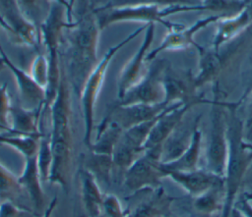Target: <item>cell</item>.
Returning a JSON list of instances; mask_svg holds the SVG:
<instances>
[{
    "instance_id": "1",
    "label": "cell",
    "mask_w": 252,
    "mask_h": 217,
    "mask_svg": "<svg viewBox=\"0 0 252 217\" xmlns=\"http://www.w3.org/2000/svg\"><path fill=\"white\" fill-rule=\"evenodd\" d=\"M63 33L62 58L72 91L80 98L83 87L98 64L100 27L93 0H78L75 22Z\"/></svg>"
},
{
    "instance_id": "2",
    "label": "cell",
    "mask_w": 252,
    "mask_h": 217,
    "mask_svg": "<svg viewBox=\"0 0 252 217\" xmlns=\"http://www.w3.org/2000/svg\"><path fill=\"white\" fill-rule=\"evenodd\" d=\"M72 88L66 74L61 53V74L56 97L51 104L50 144L52 165L48 181L66 190L69 185L73 160V128H72Z\"/></svg>"
},
{
    "instance_id": "3",
    "label": "cell",
    "mask_w": 252,
    "mask_h": 217,
    "mask_svg": "<svg viewBox=\"0 0 252 217\" xmlns=\"http://www.w3.org/2000/svg\"><path fill=\"white\" fill-rule=\"evenodd\" d=\"M237 107L234 103L226 102L227 136H228V159L224 175L225 200L222 208V217H228L232 203L249 164L252 161V150L243 141V125L236 116Z\"/></svg>"
},
{
    "instance_id": "4",
    "label": "cell",
    "mask_w": 252,
    "mask_h": 217,
    "mask_svg": "<svg viewBox=\"0 0 252 217\" xmlns=\"http://www.w3.org/2000/svg\"><path fill=\"white\" fill-rule=\"evenodd\" d=\"M65 17H67L66 7L53 1L49 14L39 28L40 44H43L45 47V56L48 64V81L45 87V107L51 106L59 86L63 29L70 27L72 24L65 20Z\"/></svg>"
},
{
    "instance_id": "5",
    "label": "cell",
    "mask_w": 252,
    "mask_h": 217,
    "mask_svg": "<svg viewBox=\"0 0 252 217\" xmlns=\"http://www.w3.org/2000/svg\"><path fill=\"white\" fill-rule=\"evenodd\" d=\"M252 44V26L219 49L204 47L197 43L199 53L198 73L194 76V85L198 91L210 82L216 81L247 51Z\"/></svg>"
},
{
    "instance_id": "6",
    "label": "cell",
    "mask_w": 252,
    "mask_h": 217,
    "mask_svg": "<svg viewBox=\"0 0 252 217\" xmlns=\"http://www.w3.org/2000/svg\"><path fill=\"white\" fill-rule=\"evenodd\" d=\"M192 11H204V7L202 4L193 6L173 5L167 7H160L158 5H135L103 10L94 9L101 30L108 26L119 22H142L147 23V25L159 23L166 29H170L174 27L177 23L167 22L164 18L172 14Z\"/></svg>"
},
{
    "instance_id": "7",
    "label": "cell",
    "mask_w": 252,
    "mask_h": 217,
    "mask_svg": "<svg viewBox=\"0 0 252 217\" xmlns=\"http://www.w3.org/2000/svg\"><path fill=\"white\" fill-rule=\"evenodd\" d=\"M215 98L211 102V125L206 149V170L224 177L228 159L226 102L221 101L215 84Z\"/></svg>"
},
{
    "instance_id": "8",
    "label": "cell",
    "mask_w": 252,
    "mask_h": 217,
    "mask_svg": "<svg viewBox=\"0 0 252 217\" xmlns=\"http://www.w3.org/2000/svg\"><path fill=\"white\" fill-rule=\"evenodd\" d=\"M147 26H142L139 28L135 29L117 44L113 45L108 49V51L102 56L100 61L98 62L97 66L94 68L93 73L88 78L82 93L80 95L81 103H82V110L84 115V123H85V136H84V142L85 144L90 147L92 144L91 136L94 129V108L96 104V100L100 89L102 87L105 75L108 69V66L112 60V58L116 55V53L124 47L127 43L137 37L143 30L147 28Z\"/></svg>"
},
{
    "instance_id": "9",
    "label": "cell",
    "mask_w": 252,
    "mask_h": 217,
    "mask_svg": "<svg viewBox=\"0 0 252 217\" xmlns=\"http://www.w3.org/2000/svg\"><path fill=\"white\" fill-rule=\"evenodd\" d=\"M161 148L147 149L125 171L124 185L132 192L154 190L165 177L160 162Z\"/></svg>"
},
{
    "instance_id": "10",
    "label": "cell",
    "mask_w": 252,
    "mask_h": 217,
    "mask_svg": "<svg viewBox=\"0 0 252 217\" xmlns=\"http://www.w3.org/2000/svg\"><path fill=\"white\" fill-rule=\"evenodd\" d=\"M164 60H153V64L148 68L144 78L131 87L116 104H158L164 102L165 91L162 81ZM165 103V102H164Z\"/></svg>"
},
{
    "instance_id": "11",
    "label": "cell",
    "mask_w": 252,
    "mask_h": 217,
    "mask_svg": "<svg viewBox=\"0 0 252 217\" xmlns=\"http://www.w3.org/2000/svg\"><path fill=\"white\" fill-rule=\"evenodd\" d=\"M0 18L7 26L14 42L28 47L41 45L37 28L24 15L18 0H0Z\"/></svg>"
},
{
    "instance_id": "12",
    "label": "cell",
    "mask_w": 252,
    "mask_h": 217,
    "mask_svg": "<svg viewBox=\"0 0 252 217\" xmlns=\"http://www.w3.org/2000/svg\"><path fill=\"white\" fill-rule=\"evenodd\" d=\"M224 16L221 15H212L196 21L190 27H185L182 24H177L174 27L167 29L160 44L148 53L146 58L147 62H152L158 57V54L163 51L183 50L190 46H196L197 43L194 40L195 34L202 28L208 27L212 23H217Z\"/></svg>"
},
{
    "instance_id": "13",
    "label": "cell",
    "mask_w": 252,
    "mask_h": 217,
    "mask_svg": "<svg viewBox=\"0 0 252 217\" xmlns=\"http://www.w3.org/2000/svg\"><path fill=\"white\" fill-rule=\"evenodd\" d=\"M155 37V24H149L145 29V36L143 41L132 56V58L122 67L117 80V96L122 98L125 93L138 83L146 75V63L149 49Z\"/></svg>"
},
{
    "instance_id": "14",
    "label": "cell",
    "mask_w": 252,
    "mask_h": 217,
    "mask_svg": "<svg viewBox=\"0 0 252 217\" xmlns=\"http://www.w3.org/2000/svg\"><path fill=\"white\" fill-rule=\"evenodd\" d=\"M168 106L170 105L164 102L158 104H115L103 119L113 123L124 132L136 125L157 118Z\"/></svg>"
},
{
    "instance_id": "15",
    "label": "cell",
    "mask_w": 252,
    "mask_h": 217,
    "mask_svg": "<svg viewBox=\"0 0 252 217\" xmlns=\"http://www.w3.org/2000/svg\"><path fill=\"white\" fill-rule=\"evenodd\" d=\"M196 102H177L168 106L156 121L144 145L145 150L161 148L163 142L184 119L187 111Z\"/></svg>"
},
{
    "instance_id": "16",
    "label": "cell",
    "mask_w": 252,
    "mask_h": 217,
    "mask_svg": "<svg viewBox=\"0 0 252 217\" xmlns=\"http://www.w3.org/2000/svg\"><path fill=\"white\" fill-rule=\"evenodd\" d=\"M0 55L3 58L4 64L13 73L19 92L20 104L30 110L41 108L45 103L46 93L45 88L40 86L35 80L23 69L17 67L6 55L0 45Z\"/></svg>"
},
{
    "instance_id": "17",
    "label": "cell",
    "mask_w": 252,
    "mask_h": 217,
    "mask_svg": "<svg viewBox=\"0 0 252 217\" xmlns=\"http://www.w3.org/2000/svg\"><path fill=\"white\" fill-rule=\"evenodd\" d=\"M162 81L165 91L164 102L167 105L177 102H196L198 104L202 102L195 95L197 90L194 85V76L174 71L166 65L163 71Z\"/></svg>"
},
{
    "instance_id": "18",
    "label": "cell",
    "mask_w": 252,
    "mask_h": 217,
    "mask_svg": "<svg viewBox=\"0 0 252 217\" xmlns=\"http://www.w3.org/2000/svg\"><path fill=\"white\" fill-rule=\"evenodd\" d=\"M252 26V0H247L246 5L237 14L223 17L217 22V30L211 47L219 49L222 44L232 40L249 27Z\"/></svg>"
},
{
    "instance_id": "19",
    "label": "cell",
    "mask_w": 252,
    "mask_h": 217,
    "mask_svg": "<svg viewBox=\"0 0 252 217\" xmlns=\"http://www.w3.org/2000/svg\"><path fill=\"white\" fill-rule=\"evenodd\" d=\"M165 177L171 178L193 197L201 195L224 179L208 170L199 169L187 172H167Z\"/></svg>"
},
{
    "instance_id": "20",
    "label": "cell",
    "mask_w": 252,
    "mask_h": 217,
    "mask_svg": "<svg viewBox=\"0 0 252 217\" xmlns=\"http://www.w3.org/2000/svg\"><path fill=\"white\" fill-rule=\"evenodd\" d=\"M200 117L196 118L191 125H187L184 119L175 128L161 146L160 162L168 163L177 159L191 144L194 129L199 123Z\"/></svg>"
},
{
    "instance_id": "21",
    "label": "cell",
    "mask_w": 252,
    "mask_h": 217,
    "mask_svg": "<svg viewBox=\"0 0 252 217\" xmlns=\"http://www.w3.org/2000/svg\"><path fill=\"white\" fill-rule=\"evenodd\" d=\"M42 108L43 106L30 110L24 108L20 103H12L10 111L12 133L10 135L40 137L39 118Z\"/></svg>"
},
{
    "instance_id": "22",
    "label": "cell",
    "mask_w": 252,
    "mask_h": 217,
    "mask_svg": "<svg viewBox=\"0 0 252 217\" xmlns=\"http://www.w3.org/2000/svg\"><path fill=\"white\" fill-rule=\"evenodd\" d=\"M202 147V131L199 123L194 129L193 138L189 147L175 160L168 163H161V169L165 175L167 172H187L198 169L201 148Z\"/></svg>"
},
{
    "instance_id": "23",
    "label": "cell",
    "mask_w": 252,
    "mask_h": 217,
    "mask_svg": "<svg viewBox=\"0 0 252 217\" xmlns=\"http://www.w3.org/2000/svg\"><path fill=\"white\" fill-rule=\"evenodd\" d=\"M79 182L83 203L87 211L93 216L98 215L103 208L104 196L99 189L96 178L90 170L83 167L79 171Z\"/></svg>"
},
{
    "instance_id": "24",
    "label": "cell",
    "mask_w": 252,
    "mask_h": 217,
    "mask_svg": "<svg viewBox=\"0 0 252 217\" xmlns=\"http://www.w3.org/2000/svg\"><path fill=\"white\" fill-rule=\"evenodd\" d=\"M40 181L42 180L37 166V154L25 158V167L22 175L19 177V182L32 202L37 206L43 202L44 195Z\"/></svg>"
},
{
    "instance_id": "25",
    "label": "cell",
    "mask_w": 252,
    "mask_h": 217,
    "mask_svg": "<svg viewBox=\"0 0 252 217\" xmlns=\"http://www.w3.org/2000/svg\"><path fill=\"white\" fill-rule=\"evenodd\" d=\"M171 200L163 189H154L150 196L135 208L131 217H160L168 210Z\"/></svg>"
},
{
    "instance_id": "26",
    "label": "cell",
    "mask_w": 252,
    "mask_h": 217,
    "mask_svg": "<svg viewBox=\"0 0 252 217\" xmlns=\"http://www.w3.org/2000/svg\"><path fill=\"white\" fill-rule=\"evenodd\" d=\"M225 200L224 179L213 186L210 190L194 197V208L204 215H212L223 208Z\"/></svg>"
},
{
    "instance_id": "27",
    "label": "cell",
    "mask_w": 252,
    "mask_h": 217,
    "mask_svg": "<svg viewBox=\"0 0 252 217\" xmlns=\"http://www.w3.org/2000/svg\"><path fill=\"white\" fill-rule=\"evenodd\" d=\"M18 3L24 15L35 26L39 33L40 26L49 14L52 5L51 0H18Z\"/></svg>"
},
{
    "instance_id": "28",
    "label": "cell",
    "mask_w": 252,
    "mask_h": 217,
    "mask_svg": "<svg viewBox=\"0 0 252 217\" xmlns=\"http://www.w3.org/2000/svg\"><path fill=\"white\" fill-rule=\"evenodd\" d=\"M21 195H28L27 191L9 170L0 163V200L9 201Z\"/></svg>"
},
{
    "instance_id": "29",
    "label": "cell",
    "mask_w": 252,
    "mask_h": 217,
    "mask_svg": "<svg viewBox=\"0 0 252 217\" xmlns=\"http://www.w3.org/2000/svg\"><path fill=\"white\" fill-rule=\"evenodd\" d=\"M86 164L87 166L85 167L94 174L96 180L100 179L107 183L110 181L111 168L113 165L112 156L92 152V156L89 157Z\"/></svg>"
},
{
    "instance_id": "30",
    "label": "cell",
    "mask_w": 252,
    "mask_h": 217,
    "mask_svg": "<svg viewBox=\"0 0 252 217\" xmlns=\"http://www.w3.org/2000/svg\"><path fill=\"white\" fill-rule=\"evenodd\" d=\"M11 97L7 91V84H0V130L7 134H11Z\"/></svg>"
},
{
    "instance_id": "31",
    "label": "cell",
    "mask_w": 252,
    "mask_h": 217,
    "mask_svg": "<svg viewBox=\"0 0 252 217\" xmlns=\"http://www.w3.org/2000/svg\"><path fill=\"white\" fill-rule=\"evenodd\" d=\"M31 76L42 87H46L48 81V64L46 56L38 54L31 65Z\"/></svg>"
},
{
    "instance_id": "32",
    "label": "cell",
    "mask_w": 252,
    "mask_h": 217,
    "mask_svg": "<svg viewBox=\"0 0 252 217\" xmlns=\"http://www.w3.org/2000/svg\"><path fill=\"white\" fill-rule=\"evenodd\" d=\"M239 203H240V210L242 214L245 215L246 217H252V207L247 203V201L243 200Z\"/></svg>"
},
{
    "instance_id": "33",
    "label": "cell",
    "mask_w": 252,
    "mask_h": 217,
    "mask_svg": "<svg viewBox=\"0 0 252 217\" xmlns=\"http://www.w3.org/2000/svg\"><path fill=\"white\" fill-rule=\"evenodd\" d=\"M252 91V78H251V80H250V81H249V83H248V85H247V87H246V89H245V91H244V93L242 94V96L240 97V99H239V101L238 102H236V103H234V105L236 106V107H238L243 101H245L246 100V98L248 97V95L250 94V92Z\"/></svg>"
},
{
    "instance_id": "34",
    "label": "cell",
    "mask_w": 252,
    "mask_h": 217,
    "mask_svg": "<svg viewBox=\"0 0 252 217\" xmlns=\"http://www.w3.org/2000/svg\"><path fill=\"white\" fill-rule=\"evenodd\" d=\"M52 1H55V2L63 5L64 7H66V9H67V20H68L69 23H72L73 22V16H72V12H71L68 0H52Z\"/></svg>"
},
{
    "instance_id": "35",
    "label": "cell",
    "mask_w": 252,
    "mask_h": 217,
    "mask_svg": "<svg viewBox=\"0 0 252 217\" xmlns=\"http://www.w3.org/2000/svg\"><path fill=\"white\" fill-rule=\"evenodd\" d=\"M246 99H249V119L252 121V91L250 92V94L248 95V97Z\"/></svg>"
},
{
    "instance_id": "36",
    "label": "cell",
    "mask_w": 252,
    "mask_h": 217,
    "mask_svg": "<svg viewBox=\"0 0 252 217\" xmlns=\"http://www.w3.org/2000/svg\"><path fill=\"white\" fill-rule=\"evenodd\" d=\"M232 217H244V215L239 210H233L232 211Z\"/></svg>"
},
{
    "instance_id": "37",
    "label": "cell",
    "mask_w": 252,
    "mask_h": 217,
    "mask_svg": "<svg viewBox=\"0 0 252 217\" xmlns=\"http://www.w3.org/2000/svg\"><path fill=\"white\" fill-rule=\"evenodd\" d=\"M0 26H1V27H3L7 32H9V29H8V27H7V26L5 25V23L2 21V19L0 18Z\"/></svg>"
},
{
    "instance_id": "38",
    "label": "cell",
    "mask_w": 252,
    "mask_h": 217,
    "mask_svg": "<svg viewBox=\"0 0 252 217\" xmlns=\"http://www.w3.org/2000/svg\"><path fill=\"white\" fill-rule=\"evenodd\" d=\"M77 0H68V2H69V5H70V9H71V12L73 13V7L75 6V2H76Z\"/></svg>"
},
{
    "instance_id": "39",
    "label": "cell",
    "mask_w": 252,
    "mask_h": 217,
    "mask_svg": "<svg viewBox=\"0 0 252 217\" xmlns=\"http://www.w3.org/2000/svg\"><path fill=\"white\" fill-rule=\"evenodd\" d=\"M201 2H202V0H201Z\"/></svg>"
}]
</instances>
